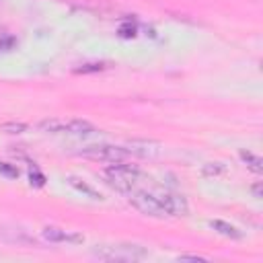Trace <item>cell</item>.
<instances>
[{
  "label": "cell",
  "mask_w": 263,
  "mask_h": 263,
  "mask_svg": "<svg viewBox=\"0 0 263 263\" xmlns=\"http://www.w3.org/2000/svg\"><path fill=\"white\" fill-rule=\"evenodd\" d=\"M253 193L255 197H261V185H253Z\"/></svg>",
  "instance_id": "18"
},
{
  "label": "cell",
  "mask_w": 263,
  "mask_h": 263,
  "mask_svg": "<svg viewBox=\"0 0 263 263\" xmlns=\"http://www.w3.org/2000/svg\"><path fill=\"white\" fill-rule=\"evenodd\" d=\"M99 70H105V64H84V66H82V68H78L76 72L86 74V72H99Z\"/></svg>",
  "instance_id": "14"
},
{
  "label": "cell",
  "mask_w": 263,
  "mask_h": 263,
  "mask_svg": "<svg viewBox=\"0 0 263 263\" xmlns=\"http://www.w3.org/2000/svg\"><path fill=\"white\" fill-rule=\"evenodd\" d=\"M92 255L103 261H121V263H132L148 257V251L140 245L132 242H117V245H97L92 249Z\"/></svg>",
  "instance_id": "3"
},
{
  "label": "cell",
  "mask_w": 263,
  "mask_h": 263,
  "mask_svg": "<svg viewBox=\"0 0 263 263\" xmlns=\"http://www.w3.org/2000/svg\"><path fill=\"white\" fill-rule=\"evenodd\" d=\"M127 195H129L127 197L129 203L138 212L150 218H181V216H187L189 212L187 199L177 193H168V191L152 193L146 189H134Z\"/></svg>",
  "instance_id": "1"
},
{
  "label": "cell",
  "mask_w": 263,
  "mask_h": 263,
  "mask_svg": "<svg viewBox=\"0 0 263 263\" xmlns=\"http://www.w3.org/2000/svg\"><path fill=\"white\" fill-rule=\"evenodd\" d=\"M29 179H31V185H37V187H41L43 183H45V179H43V175L37 171V168H33L31 171V175H29Z\"/></svg>",
  "instance_id": "15"
},
{
  "label": "cell",
  "mask_w": 263,
  "mask_h": 263,
  "mask_svg": "<svg viewBox=\"0 0 263 263\" xmlns=\"http://www.w3.org/2000/svg\"><path fill=\"white\" fill-rule=\"evenodd\" d=\"M136 31H138V29H136L134 23H127V25H121V27H119V35H121V37H134Z\"/></svg>",
  "instance_id": "13"
},
{
  "label": "cell",
  "mask_w": 263,
  "mask_h": 263,
  "mask_svg": "<svg viewBox=\"0 0 263 263\" xmlns=\"http://www.w3.org/2000/svg\"><path fill=\"white\" fill-rule=\"evenodd\" d=\"M84 158L90 160H99V162H123L129 156V150L125 146H109V144H101V146H86L78 152Z\"/></svg>",
  "instance_id": "4"
},
{
  "label": "cell",
  "mask_w": 263,
  "mask_h": 263,
  "mask_svg": "<svg viewBox=\"0 0 263 263\" xmlns=\"http://www.w3.org/2000/svg\"><path fill=\"white\" fill-rule=\"evenodd\" d=\"M0 173L2 175H6V177H18V168L16 166H12V164H8V162H0Z\"/></svg>",
  "instance_id": "12"
},
{
  "label": "cell",
  "mask_w": 263,
  "mask_h": 263,
  "mask_svg": "<svg viewBox=\"0 0 263 263\" xmlns=\"http://www.w3.org/2000/svg\"><path fill=\"white\" fill-rule=\"evenodd\" d=\"M68 183H70L72 187H76L78 191L86 193L88 197H92V199H101V195H99V193H97V191H95V189H92L90 185H86L84 181H80V179H76V177H70V179H68Z\"/></svg>",
  "instance_id": "8"
},
{
  "label": "cell",
  "mask_w": 263,
  "mask_h": 263,
  "mask_svg": "<svg viewBox=\"0 0 263 263\" xmlns=\"http://www.w3.org/2000/svg\"><path fill=\"white\" fill-rule=\"evenodd\" d=\"M210 226H212L218 234H222V236H226V238H234V240L242 238V232H240L236 226H232V224H228V222H224V220H210Z\"/></svg>",
  "instance_id": "7"
},
{
  "label": "cell",
  "mask_w": 263,
  "mask_h": 263,
  "mask_svg": "<svg viewBox=\"0 0 263 263\" xmlns=\"http://www.w3.org/2000/svg\"><path fill=\"white\" fill-rule=\"evenodd\" d=\"M240 158L247 162V166H249L251 171L261 173V168H263V166H261V158H259V156H255L253 152H245V150H242V152H240Z\"/></svg>",
  "instance_id": "9"
},
{
  "label": "cell",
  "mask_w": 263,
  "mask_h": 263,
  "mask_svg": "<svg viewBox=\"0 0 263 263\" xmlns=\"http://www.w3.org/2000/svg\"><path fill=\"white\" fill-rule=\"evenodd\" d=\"M222 171H224V168H222L218 162H210V164L203 168V173H205V175H218V173H222Z\"/></svg>",
  "instance_id": "16"
},
{
  "label": "cell",
  "mask_w": 263,
  "mask_h": 263,
  "mask_svg": "<svg viewBox=\"0 0 263 263\" xmlns=\"http://www.w3.org/2000/svg\"><path fill=\"white\" fill-rule=\"evenodd\" d=\"M43 236L49 242H68V245H80V242H84V236L80 232L64 230V228H58V226H45L43 228Z\"/></svg>",
  "instance_id": "6"
},
{
  "label": "cell",
  "mask_w": 263,
  "mask_h": 263,
  "mask_svg": "<svg viewBox=\"0 0 263 263\" xmlns=\"http://www.w3.org/2000/svg\"><path fill=\"white\" fill-rule=\"evenodd\" d=\"M179 259H191V261H208L205 257H199V255H181Z\"/></svg>",
  "instance_id": "17"
},
{
  "label": "cell",
  "mask_w": 263,
  "mask_h": 263,
  "mask_svg": "<svg viewBox=\"0 0 263 263\" xmlns=\"http://www.w3.org/2000/svg\"><path fill=\"white\" fill-rule=\"evenodd\" d=\"M41 129L51 134H74V136H88L95 134V125L84 119H72V121H60V119H45L39 123Z\"/></svg>",
  "instance_id": "5"
},
{
  "label": "cell",
  "mask_w": 263,
  "mask_h": 263,
  "mask_svg": "<svg viewBox=\"0 0 263 263\" xmlns=\"http://www.w3.org/2000/svg\"><path fill=\"white\" fill-rule=\"evenodd\" d=\"M105 179L111 187H115L121 193H129L138 189V185L144 179V173L134 166V164H123V162H113V166L105 168Z\"/></svg>",
  "instance_id": "2"
},
{
  "label": "cell",
  "mask_w": 263,
  "mask_h": 263,
  "mask_svg": "<svg viewBox=\"0 0 263 263\" xmlns=\"http://www.w3.org/2000/svg\"><path fill=\"white\" fill-rule=\"evenodd\" d=\"M2 129H4V132H8V134H23V132H27V123L8 121V123H2Z\"/></svg>",
  "instance_id": "11"
},
{
  "label": "cell",
  "mask_w": 263,
  "mask_h": 263,
  "mask_svg": "<svg viewBox=\"0 0 263 263\" xmlns=\"http://www.w3.org/2000/svg\"><path fill=\"white\" fill-rule=\"evenodd\" d=\"M14 45H16V39H14L10 33H6V31H0V53H4V51H10Z\"/></svg>",
  "instance_id": "10"
}]
</instances>
